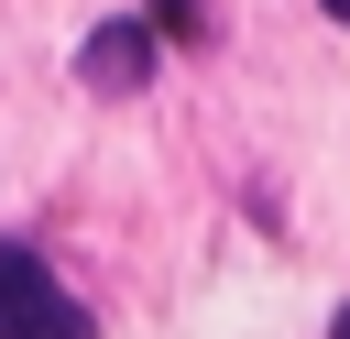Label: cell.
Here are the masks:
<instances>
[{"instance_id":"2","label":"cell","mask_w":350,"mask_h":339,"mask_svg":"<svg viewBox=\"0 0 350 339\" xmlns=\"http://www.w3.org/2000/svg\"><path fill=\"white\" fill-rule=\"evenodd\" d=\"M88 77H98V87H142V77H153V33H142V22H109V33L88 44Z\"/></svg>"},{"instance_id":"3","label":"cell","mask_w":350,"mask_h":339,"mask_svg":"<svg viewBox=\"0 0 350 339\" xmlns=\"http://www.w3.org/2000/svg\"><path fill=\"white\" fill-rule=\"evenodd\" d=\"M328 339H350V306H339V328H328Z\"/></svg>"},{"instance_id":"4","label":"cell","mask_w":350,"mask_h":339,"mask_svg":"<svg viewBox=\"0 0 350 339\" xmlns=\"http://www.w3.org/2000/svg\"><path fill=\"white\" fill-rule=\"evenodd\" d=\"M328 11H339V22H350V0H328Z\"/></svg>"},{"instance_id":"1","label":"cell","mask_w":350,"mask_h":339,"mask_svg":"<svg viewBox=\"0 0 350 339\" xmlns=\"http://www.w3.org/2000/svg\"><path fill=\"white\" fill-rule=\"evenodd\" d=\"M0 339H88V306H77L22 241H0Z\"/></svg>"}]
</instances>
